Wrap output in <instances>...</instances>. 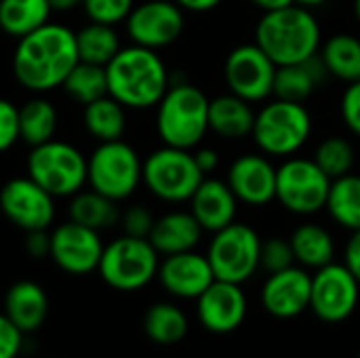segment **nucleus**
<instances>
[{
  "label": "nucleus",
  "mask_w": 360,
  "mask_h": 358,
  "mask_svg": "<svg viewBox=\"0 0 360 358\" xmlns=\"http://www.w3.org/2000/svg\"><path fill=\"white\" fill-rule=\"evenodd\" d=\"M76 32L59 21H49L19 38L13 51V76L32 95L61 89L78 63Z\"/></svg>",
  "instance_id": "obj_1"
},
{
  "label": "nucleus",
  "mask_w": 360,
  "mask_h": 358,
  "mask_svg": "<svg viewBox=\"0 0 360 358\" xmlns=\"http://www.w3.org/2000/svg\"><path fill=\"white\" fill-rule=\"evenodd\" d=\"M108 95H112L127 110L156 108L167 89L171 87V74L158 51L127 44L105 65Z\"/></svg>",
  "instance_id": "obj_2"
},
{
  "label": "nucleus",
  "mask_w": 360,
  "mask_h": 358,
  "mask_svg": "<svg viewBox=\"0 0 360 358\" xmlns=\"http://www.w3.org/2000/svg\"><path fill=\"white\" fill-rule=\"evenodd\" d=\"M253 42L276 65H291L319 55L323 32L312 8L295 2L264 13L255 25Z\"/></svg>",
  "instance_id": "obj_3"
},
{
  "label": "nucleus",
  "mask_w": 360,
  "mask_h": 358,
  "mask_svg": "<svg viewBox=\"0 0 360 358\" xmlns=\"http://www.w3.org/2000/svg\"><path fill=\"white\" fill-rule=\"evenodd\" d=\"M209 101L192 82H171L156 106V133L162 146L196 150L209 133Z\"/></svg>",
  "instance_id": "obj_4"
},
{
  "label": "nucleus",
  "mask_w": 360,
  "mask_h": 358,
  "mask_svg": "<svg viewBox=\"0 0 360 358\" xmlns=\"http://www.w3.org/2000/svg\"><path fill=\"white\" fill-rule=\"evenodd\" d=\"M143 184V160L124 139L97 143L86 156V186L114 203L131 198Z\"/></svg>",
  "instance_id": "obj_5"
},
{
  "label": "nucleus",
  "mask_w": 360,
  "mask_h": 358,
  "mask_svg": "<svg viewBox=\"0 0 360 358\" xmlns=\"http://www.w3.org/2000/svg\"><path fill=\"white\" fill-rule=\"evenodd\" d=\"M25 175L55 198H72L86 188V156L70 141L51 139L30 148Z\"/></svg>",
  "instance_id": "obj_6"
},
{
  "label": "nucleus",
  "mask_w": 360,
  "mask_h": 358,
  "mask_svg": "<svg viewBox=\"0 0 360 358\" xmlns=\"http://www.w3.org/2000/svg\"><path fill=\"white\" fill-rule=\"evenodd\" d=\"M312 135V114L304 103L274 99L255 112L253 141L268 156H293Z\"/></svg>",
  "instance_id": "obj_7"
},
{
  "label": "nucleus",
  "mask_w": 360,
  "mask_h": 358,
  "mask_svg": "<svg viewBox=\"0 0 360 358\" xmlns=\"http://www.w3.org/2000/svg\"><path fill=\"white\" fill-rule=\"evenodd\" d=\"M158 257L148 238L122 234L103 247L97 272L108 287L131 293L148 287L158 276Z\"/></svg>",
  "instance_id": "obj_8"
},
{
  "label": "nucleus",
  "mask_w": 360,
  "mask_h": 358,
  "mask_svg": "<svg viewBox=\"0 0 360 358\" xmlns=\"http://www.w3.org/2000/svg\"><path fill=\"white\" fill-rule=\"evenodd\" d=\"M202 179L192 150L162 146L143 158V186L162 203H188Z\"/></svg>",
  "instance_id": "obj_9"
},
{
  "label": "nucleus",
  "mask_w": 360,
  "mask_h": 358,
  "mask_svg": "<svg viewBox=\"0 0 360 358\" xmlns=\"http://www.w3.org/2000/svg\"><path fill=\"white\" fill-rule=\"evenodd\" d=\"M331 177L314 158L291 156L276 169V200L295 215H314L327 207Z\"/></svg>",
  "instance_id": "obj_10"
},
{
  "label": "nucleus",
  "mask_w": 360,
  "mask_h": 358,
  "mask_svg": "<svg viewBox=\"0 0 360 358\" xmlns=\"http://www.w3.org/2000/svg\"><path fill=\"white\" fill-rule=\"evenodd\" d=\"M262 241L259 234L247 224H230L213 232L207 260L217 281L243 285L259 268Z\"/></svg>",
  "instance_id": "obj_11"
},
{
  "label": "nucleus",
  "mask_w": 360,
  "mask_h": 358,
  "mask_svg": "<svg viewBox=\"0 0 360 358\" xmlns=\"http://www.w3.org/2000/svg\"><path fill=\"white\" fill-rule=\"evenodd\" d=\"M186 11L173 0L135 2L124 21V34L131 44L152 51L175 44L186 30Z\"/></svg>",
  "instance_id": "obj_12"
},
{
  "label": "nucleus",
  "mask_w": 360,
  "mask_h": 358,
  "mask_svg": "<svg viewBox=\"0 0 360 358\" xmlns=\"http://www.w3.org/2000/svg\"><path fill=\"white\" fill-rule=\"evenodd\" d=\"M276 63L255 44H238L224 61V80L230 93L249 103L266 101L274 91Z\"/></svg>",
  "instance_id": "obj_13"
},
{
  "label": "nucleus",
  "mask_w": 360,
  "mask_h": 358,
  "mask_svg": "<svg viewBox=\"0 0 360 358\" xmlns=\"http://www.w3.org/2000/svg\"><path fill=\"white\" fill-rule=\"evenodd\" d=\"M360 283L344 264H327L314 270L310 310L323 323H344L359 306Z\"/></svg>",
  "instance_id": "obj_14"
},
{
  "label": "nucleus",
  "mask_w": 360,
  "mask_h": 358,
  "mask_svg": "<svg viewBox=\"0 0 360 358\" xmlns=\"http://www.w3.org/2000/svg\"><path fill=\"white\" fill-rule=\"evenodd\" d=\"M55 196L40 188L32 177H13L0 188L2 215L23 232L49 230L55 222Z\"/></svg>",
  "instance_id": "obj_15"
},
{
  "label": "nucleus",
  "mask_w": 360,
  "mask_h": 358,
  "mask_svg": "<svg viewBox=\"0 0 360 358\" xmlns=\"http://www.w3.org/2000/svg\"><path fill=\"white\" fill-rule=\"evenodd\" d=\"M103 247L105 245L97 230L68 219L51 230L49 257L61 272L72 276H84L99 268Z\"/></svg>",
  "instance_id": "obj_16"
},
{
  "label": "nucleus",
  "mask_w": 360,
  "mask_h": 358,
  "mask_svg": "<svg viewBox=\"0 0 360 358\" xmlns=\"http://www.w3.org/2000/svg\"><path fill=\"white\" fill-rule=\"evenodd\" d=\"M196 314L207 331L228 335L247 319V295L240 285L215 279L196 300Z\"/></svg>",
  "instance_id": "obj_17"
},
{
  "label": "nucleus",
  "mask_w": 360,
  "mask_h": 358,
  "mask_svg": "<svg viewBox=\"0 0 360 358\" xmlns=\"http://www.w3.org/2000/svg\"><path fill=\"white\" fill-rule=\"evenodd\" d=\"M312 276L302 266L274 272L262 287V304L266 312L281 321H291L310 308Z\"/></svg>",
  "instance_id": "obj_18"
},
{
  "label": "nucleus",
  "mask_w": 360,
  "mask_h": 358,
  "mask_svg": "<svg viewBox=\"0 0 360 358\" xmlns=\"http://www.w3.org/2000/svg\"><path fill=\"white\" fill-rule=\"evenodd\" d=\"M228 186L238 203L266 207L276 200V167L264 154H243L228 169Z\"/></svg>",
  "instance_id": "obj_19"
},
{
  "label": "nucleus",
  "mask_w": 360,
  "mask_h": 358,
  "mask_svg": "<svg viewBox=\"0 0 360 358\" xmlns=\"http://www.w3.org/2000/svg\"><path fill=\"white\" fill-rule=\"evenodd\" d=\"M158 281L167 293L181 300H198L200 293L215 281L207 255L184 251L167 255L158 266Z\"/></svg>",
  "instance_id": "obj_20"
},
{
  "label": "nucleus",
  "mask_w": 360,
  "mask_h": 358,
  "mask_svg": "<svg viewBox=\"0 0 360 358\" xmlns=\"http://www.w3.org/2000/svg\"><path fill=\"white\" fill-rule=\"evenodd\" d=\"M188 203H190V213L196 217V222L205 232L213 234L234 224L236 219L238 198L234 196L228 181H221L217 177H205Z\"/></svg>",
  "instance_id": "obj_21"
},
{
  "label": "nucleus",
  "mask_w": 360,
  "mask_h": 358,
  "mask_svg": "<svg viewBox=\"0 0 360 358\" xmlns=\"http://www.w3.org/2000/svg\"><path fill=\"white\" fill-rule=\"evenodd\" d=\"M202 228L190 211H169L154 222L148 236L158 255H175L184 251H194L202 238Z\"/></svg>",
  "instance_id": "obj_22"
},
{
  "label": "nucleus",
  "mask_w": 360,
  "mask_h": 358,
  "mask_svg": "<svg viewBox=\"0 0 360 358\" xmlns=\"http://www.w3.org/2000/svg\"><path fill=\"white\" fill-rule=\"evenodd\" d=\"M329 76L327 65L323 63L321 55H314L306 61L291 63V65H278L274 76V91L272 95L276 99L306 103L316 89L325 82Z\"/></svg>",
  "instance_id": "obj_23"
},
{
  "label": "nucleus",
  "mask_w": 360,
  "mask_h": 358,
  "mask_svg": "<svg viewBox=\"0 0 360 358\" xmlns=\"http://www.w3.org/2000/svg\"><path fill=\"white\" fill-rule=\"evenodd\" d=\"M4 314L23 331H36L49 317V295L34 281H19L11 285L4 298Z\"/></svg>",
  "instance_id": "obj_24"
},
{
  "label": "nucleus",
  "mask_w": 360,
  "mask_h": 358,
  "mask_svg": "<svg viewBox=\"0 0 360 358\" xmlns=\"http://www.w3.org/2000/svg\"><path fill=\"white\" fill-rule=\"evenodd\" d=\"M255 112L249 101L234 93L217 95L209 101V131L224 139H243L253 133Z\"/></svg>",
  "instance_id": "obj_25"
},
{
  "label": "nucleus",
  "mask_w": 360,
  "mask_h": 358,
  "mask_svg": "<svg viewBox=\"0 0 360 358\" xmlns=\"http://www.w3.org/2000/svg\"><path fill=\"white\" fill-rule=\"evenodd\" d=\"M59 112L46 95H32L19 106V141L30 148L55 139Z\"/></svg>",
  "instance_id": "obj_26"
},
{
  "label": "nucleus",
  "mask_w": 360,
  "mask_h": 358,
  "mask_svg": "<svg viewBox=\"0 0 360 358\" xmlns=\"http://www.w3.org/2000/svg\"><path fill=\"white\" fill-rule=\"evenodd\" d=\"M82 127L97 143L122 139L127 131V108L112 95H105L82 108Z\"/></svg>",
  "instance_id": "obj_27"
},
{
  "label": "nucleus",
  "mask_w": 360,
  "mask_h": 358,
  "mask_svg": "<svg viewBox=\"0 0 360 358\" xmlns=\"http://www.w3.org/2000/svg\"><path fill=\"white\" fill-rule=\"evenodd\" d=\"M295 262L306 270H319L333 262L335 243L327 228L319 224H302L289 236Z\"/></svg>",
  "instance_id": "obj_28"
},
{
  "label": "nucleus",
  "mask_w": 360,
  "mask_h": 358,
  "mask_svg": "<svg viewBox=\"0 0 360 358\" xmlns=\"http://www.w3.org/2000/svg\"><path fill=\"white\" fill-rule=\"evenodd\" d=\"M68 215L72 222L86 226L91 230H97V232L110 230L120 222L118 203H114L112 198H108L91 188H82L78 194H74L70 198Z\"/></svg>",
  "instance_id": "obj_29"
},
{
  "label": "nucleus",
  "mask_w": 360,
  "mask_h": 358,
  "mask_svg": "<svg viewBox=\"0 0 360 358\" xmlns=\"http://www.w3.org/2000/svg\"><path fill=\"white\" fill-rule=\"evenodd\" d=\"M51 15L49 0H0V30L15 40L49 23Z\"/></svg>",
  "instance_id": "obj_30"
},
{
  "label": "nucleus",
  "mask_w": 360,
  "mask_h": 358,
  "mask_svg": "<svg viewBox=\"0 0 360 358\" xmlns=\"http://www.w3.org/2000/svg\"><path fill=\"white\" fill-rule=\"evenodd\" d=\"M329 76L350 84L360 80V38L354 34H333L319 51Z\"/></svg>",
  "instance_id": "obj_31"
},
{
  "label": "nucleus",
  "mask_w": 360,
  "mask_h": 358,
  "mask_svg": "<svg viewBox=\"0 0 360 358\" xmlns=\"http://www.w3.org/2000/svg\"><path fill=\"white\" fill-rule=\"evenodd\" d=\"M78 59L105 68L122 49V38L114 25L89 21L76 32Z\"/></svg>",
  "instance_id": "obj_32"
},
{
  "label": "nucleus",
  "mask_w": 360,
  "mask_h": 358,
  "mask_svg": "<svg viewBox=\"0 0 360 358\" xmlns=\"http://www.w3.org/2000/svg\"><path fill=\"white\" fill-rule=\"evenodd\" d=\"M325 209L338 226L350 232L360 230V175L348 173L333 179Z\"/></svg>",
  "instance_id": "obj_33"
},
{
  "label": "nucleus",
  "mask_w": 360,
  "mask_h": 358,
  "mask_svg": "<svg viewBox=\"0 0 360 358\" xmlns=\"http://www.w3.org/2000/svg\"><path fill=\"white\" fill-rule=\"evenodd\" d=\"M146 335L160 346H171L188 335V319L181 308L169 302H158L143 317Z\"/></svg>",
  "instance_id": "obj_34"
},
{
  "label": "nucleus",
  "mask_w": 360,
  "mask_h": 358,
  "mask_svg": "<svg viewBox=\"0 0 360 358\" xmlns=\"http://www.w3.org/2000/svg\"><path fill=\"white\" fill-rule=\"evenodd\" d=\"M61 91L65 93V97L76 103V106H89L101 97L108 95V76H105V68L101 65H93V63H84L78 61L72 72L65 76Z\"/></svg>",
  "instance_id": "obj_35"
},
{
  "label": "nucleus",
  "mask_w": 360,
  "mask_h": 358,
  "mask_svg": "<svg viewBox=\"0 0 360 358\" xmlns=\"http://www.w3.org/2000/svg\"><path fill=\"white\" fill-rule=\"evenodd\" d=\"M314 162L331 177H344L348 173H352L354 167V148L348 139L333 135L327 137L319 143L316 152H314Z\"/></svg>",
  "instance_id": "obj_36"
},
{
  "label": "nucleus",
  "mask_w": 360,
  "mask_h": 358,
  "mask_svg": "<svg viewBox=\"0 0 360 358\" xmlns=\"http://www.w3.org/2000/svg\"><path fill=\"white\" fill-rule=\"evenodd\" d=\"M133 6L135 0H82V11L89 21L105 23L114 27L127 21Z\"/></svg>",
  "instance_id": "obj_37"
},
{
  "label": "nucleus",
  "mask_w": 360,
  "mask_h": 358,
  "mask_svg": "<svg viewBox=\"0 0 360 358\" xmlns=\"http://www.w3.org/2000/svg\"><path fill=\"white\" fill-rule=\"evenodd\" d=\"M295 266V255L291 249L289 238L272 236L268 241H262V251H259V268H264L268 274L281 272Z\"/></svg>",
  "instance_id": "obj_38"
},
{
  "label": "nucleus",
  "mask_w": 360,
  "mask_h": 358,
  "mask_svg": "<svg viewBox=\"0 0 360 358\" xmlns=\"http://www.w3.org/2000/svg\"><path fill=\"white\" fill-rule=\"evenodd\" d=\"M156 217L152 215V211L143 205H133L129 207L124 213H120V226H122V234L127 236H135V238H148L152 228H154Z\"/></svg>",
  "instance_id": "obj_39"
},
{
  "label": "nucleus",
  "mask_w": 360,
  "mask_h": 358,
  "mask_svg": "<svg viewBox=\"0 0 360 358\" xmlns=\"http://www.w3.org/2000/svg\"><path fill=\"white\" fill-rule=\"evenodd\" d=\"M19 141V106L0 97V154Z\"/></svg>",
  "instance_id": "obj_40"
},
{
  "label": "nucleus",
  "mask_w": 360,
  "mask_h": 358,
  "mask_svg": "<svg viewBox=\"0 0 360 358\" xmlns=\"http://www.w3.org/2000/svg\"><path fill=\"white\" fill-rule=\"evenodd\" d=\"M340 112H342V120L346 122L350 133L360 137V80L350 82L346 87L342 101H340Z\"/></svg>",
  "instance_id": "obj_41"
},
{
  "label": "nucleus",
  "mask_w": 360,
  "mask_h": 358,
  "mask_svg": "<svg viewBox=\"0 0 360 358\" xmlns=\"http://www.w3.org/2000/svg\"><path fill=\"white\" fill-rule=\"evenodd\" d=\"M21 346L23 331L6 314H0V358H17Z\"/></svg>",
  "instance_id": "obj_42"
},
{
  "label": "nucleus",
  "mask_w": 360,
  "mask_h": 358,
  "mask_svg": "<svg viewBox=\"0 0 360 358\" xmlns=\"http://www.w3.org/2000/svg\"><path fill=\"white\" fill-rule=\"evenodd\" d=\"M25 251H27V255H32L36 260L46 257L51 251V232L49 230L25 232Z\"/></svg>",
  "instance_id": "obj_43"
},
{
  "label": "nucleus",
  "mask_w": 360,
  "mask_h": 358,
  "mask_svg": "<svg viewBox=\"0 0 360 358\" xmlns=\"http://www.w3.org/2000/svg\"><path fill=\"white\" fill-rule=\"evenodd\" d=\"M344 266L360 283V230H354L344 249Z\"/></svg>",
  "instance_id": "obj_44"
},
{
  "label": "nucleus",
  "mask_w": 360,
  "mask_h": 358,
  "mask_svg": "<svg viewBox=\"0 0 360 358\" xmlns=\"http://www.w3.org/2000/svg\"><path fill=\"white\" fill-rule=\"evenodd\" d=\"M192 152H194L196 165H198V169L202 171L205 177L217 171V167H219L217 150H213V148H198V150H192Z\"/></svg>",
  "instance_id": "obj_45"
},
{
  "label": "nucleus",
  "mask_w": 360,
  "mask_h": 358,
  "mask_svg": "<svg viewBox=\"0 0 360 358\" xmlns=\"http://www.w3.org/2000/svg\"><path fill=\"white\" fill-rule=\"evenodd\" d=\"M173 2H177L184 11L190 13H209L221 4V0H173Z\"/></svg>",
  "instance_id": "obj_46"
},
{
  "label": "nucleus",
  "mask_w": 360,
  "mask_h": 358,
  "mask_svg": "<svg viewBox=\"0 0 360 358\" xmlns=\"http://www.w3.org/2000/svg\"><path fill=\"white\" fill-rule=\"evenodd\" d=\"M255 8L268 13V11H276V8H285L289 4H295V0H249Z\"/></svg>",
  "instance_id": "obj_47"
},
{
  "label": "nucleus",
  "mask_w": 360,
  "mask_h": 358,
  "mask_svg": "<svg viewBox=\"0 0 360 358\" xmlns=\"http://www.w3.org/2000/svg\"><path fill=\"white\" fill-rule=\"evenodd\" d=\"M49 4H51L53 13H55V11H57V13H70V11H74V8L82 6V0H49Z\"/></svg>",
  "instance_id": "obj_48"
},
{
  "label": "nucleus",
  "mask_w": 360,
  "mask_h": 358,
  "mask_svg": "<svg viewBox=\"0 0 360 358\" xmlns=\"http://www.w3.org/2000/svg\"><path fill=\"white\" fill-rule=\"evenodd\" d=\"M295 2L302 4V6H308V8H316V6H323L329 0H295Z\"/></svg>",
  "instance_id": "obj_49"
},
{
  "label": "nucleus",
  "mask_w": 360,
  "mask_h": 358,
  "mask_svg": "<svg viewBox=\"0 0 360 358\" xmlns=\"http://www.w3.org/2000/svg\"><path fill=\"white\" fill-rule=\"evenodd\" d=\"M352 11H354V17L360 23V0H352Z\"/></svg>",
  "instance_id": "obj_50"
},
{
  "label": "nucleus",
  "mask_w": 360,
  "mask_h": 358,
  "mask_svg": "<svg viewBox=\"0 0 360 358\" xmlns=\"http://www.w3.org/2000/svg\"><path fill=\"white\" fill-rule=\"evenodd\" d=\"M359 358H360V354H359Z\"/></svg>",
  "instance_id": "obj_51"
}]
</instances>
